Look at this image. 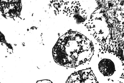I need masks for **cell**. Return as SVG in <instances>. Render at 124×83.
I'll return each instance as SVG.
<instances>
[{
	"mask_svg": "<svg viewBox=\"0 0 124 83\" xmlns=\"http://www.w3.org/2000/svg\"><path fill=\"white\" fill-rule=\"evenodd\" d=\"M21 8V0H0V11L7 17L13 18L19 16Z\"/></svg>",
	"mask_w": 124,
	"mask_h": 83,
	"instance_id": "3",
	"label": "cell"
},
{
	"mask_svg": "<svg viewBox=\"0 0 124 83\" xmlns=\"http://www.w3.org/2000/svg\"><path fill=\"white\" fill-rule=\"evenodd\" d=\"M36 83H53L51 81L47 79L37 81Z\"/></svg>",
	"mask_w": 124,
	"mask_h": 83,
	"instance_id": "5",
	"label": "cell"
},
{
	"mask_svg": "<svg viewBox=\"0 0 124 83\" xmlns=\"http://www.w3.org/2000/svg\"></svg>",
	"mask_w": 124,
	"mask_h": 83,
	"instance_id": "6",
	"label": "cell"
},
{
	"mask_svg": "<svg viewBox=\"0 0 124 83\" xmlns=\"http://www.w3.org/2000/svg\"><path fill=\"white\" fill-rule=\"evenodd\" d=\"M98 68L100 72L105 76H112L115 71L114 63L108 59H102L99 63Z\"/></svg>",
	"mask_w": 124,
	"mask_h": 83,
	"instance_id": "4",
	"label": "cell"
},
{
	"mask_svg": "<svg viewBox=\"0 0 124 83\" xmlns=\"http://www.w3.org/2000/svg\"><path fill=\"white\" fill-rule=\"evenodd\" d=\"M92 43L76 32H68L61 37L52 50L54 61L68 67H76L89 60L93 55Z\"/></svg>",
	"mask_w": 124,
	"mask_h": 83,
	"instance_id": "1",
	"label": "cell"
},
{
	"mask_svg": "<svg viewBox=\"0 0 124 83\" xmlns=\"http://www.w3.org/2000/svg\"><path fill=\"white\" fill-rule=\"evenodd\" d=\"M66 83H98L91 69H87L71 74Z\"/></svg>",
	"mask_w": 124,
	"mask_h": 83,
	"instance_id": "2",
	"label": "cell"
}]
</instances>
